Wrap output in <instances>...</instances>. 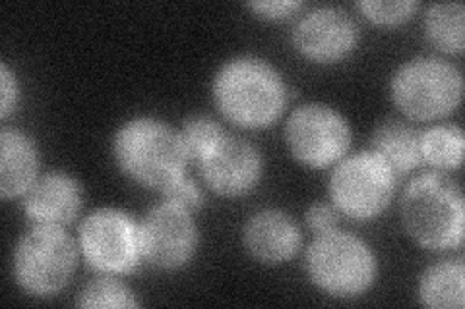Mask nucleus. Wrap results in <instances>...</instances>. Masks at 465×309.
I'll list each match as a JSON object with an SVG mask.
<instances>
[{"label": "nucleus", "instance_id": "obj_1", "mask_svg": "<svg viewBox=\"0 0 465 309\" xmlns=\"http://www.w3.org/2000/svg\"><path fill=\"white\" fill-rule=\"evenodd\" d=\"M212 93L225 119L246 130L272 126L287 105V87L280 70L258 56L227 61L215 73Z\"/></svg>", "mask_w": 465, "mask_h": 309}, {"label": "nucleus", "instance_id": "obj_2", "mask_svg": "<svg viewBox=\"0 0 465 309\" xmlns=\"http://www.w3.org/2000/svg\"><path fill=\"white\" fill-rule=\"evenodd\" d=\"M400 215L405 232L420 247L448 252L463 244V191L454 179L442 172L420 174L407 184Z\"/></svg>", "mask_w": 465, "mask_h": 309}, {"label": "nucleus", "instance_id": "obj_3", "mask_svg": "<svg viewBox=\"0 0 465 309\" xmlns=\"http://www.w3.org/2000/svg\"><path fill=\"white\" fill-rule=\"evenodd\" d=\"M113 155L126 176L159 194L181 179L188 163L179 130L153 116H136L116 130Z\"/></svg>", "mask_w": 465, "mask_h": 309}, {"label": "nucleus", "instance_id": "obj_4", "mask_svg": "<svg viewBox=\"0 0 465 309\" xmlns=\"http://www.w3.org/2000/svg\"><path fill=\"white\" fill-rule=\"evenodd\" d=\"M304 269L311 283L328 296L353 300L374 285L378 261L365 240L336 228L316 234L304 254Z\"/></svg>", "mask_w": 465, "mask_h": 309}, {"label": "nucleus", "instance_id": "obj_5", "mask_svg": "<svg viewBox=\"0 0 465 309\" xmlns=\"http://www.w3.org/2000/svg\"><path fill=\"white\" fill-rule=\"evenodd\" d=\"M390 93L411 121L427 122L454 112L463 97L461 72L439 56H417L391 76Z\"/></svg>", "mask_w": 465, "mask_h": 309}, {"label": "nucleus", "instance_id": "obj_6", "mask_svg": "<svg viewBox=\"0 0 465 309\" xmlns=\"http://www.w3.org/2000/svg\"><path fill=\"white\" fill-rule=\"evenodd\" d=\"M78 267V247L61 227L35 225L18 240L12 273L18 286L34 298H53L72 281Z\"/></svg>", "mask_w": 465, "mask_h": 309}, {"label": "nucleus", "instance_id": "obj_7", "mask_svg": "<svg viewBox=\"0 0 465 309\" xmlns=\"http://www.w3.org/2000/svg\"><path fill=\"white\" fill-rule=\"evenodd\" d=\"M398 174L372 151L343 157L330 176V198L343 217L372 220L394 199Z\"/></svg>", "mask_w": 465, "mask_h": 309}, {"label": "nucleus", "instance_id": "obj_8", "mask_svg": "<svg viewBox=\"0 0 465 309\" xmlns=\"http://www.w3.org/2000/svg\"><path fill=\"white\" fill-rule=\"evenodd\" d=\"M78 244L85 261L104 275H128L143 257L140 225L121 209L104 208L87 215Z\"/></svg>", "mask_w": 465, "mask_h": 309}, {"label": "nucleus", "instance_id": "obj_9", "mask_svg": "<svg viewBox=\"0 0 465 309\" xmlns=\"http://www.w3.org/2000/svg\"><path fill=\"white\" fill-rule=\"evenodd\" d=\"M285 143L299 163L324 169L341 160L351 145V128L341 112L322 102H309L291 112Z\"/></svg>", "mask_w": 465, "mask_h": 309}, {"label": "nucleus", "instance_id": "obj_10", "mask_svg": "<svg viewBox=\"0 0 465 309\" xmlns=\"http://www.w3.org/2000/svg\"><path fill=\"white\" fill-rule=\"evenodd\" d=\"M142 256L162 271H179L193 261L198 249V227L193 213L163 201L143 217L140 225Z\"/></svg>", "mask_w": 465, "mask_h": 309}, {"label": "nucleus", "instance_id": "obj_11", "mask_svg": "<svg viewBox=\"0 0 465 309\" xmlns=\"http://www.w3.org/2000/svg\"><path fill=\"white\" fill-rule=\"evenodd\" d=\"M196 167L200 169L203 184L223 198L249 194L264 172L256 145L232 134H225Z\"/></svg>", "mask_w": 465, "mask_h": 309}, {"label": "nucleus", "instance_id": "obj_12", "mask_svg": "<svg viewBox=\"0 0 465 309\" xmlns=\"http://www.w3.org/2000/svg\"><path fill=\"white\" fill-rule=\"evenodd\" d=\"M293 43L311 63L331 64L355 51L359 25L338 6H320L297 22Z\"/></svg>", "mask_w": 465, "mask_h": 309}, {"label": "nucleus", "instance_id": "obj_13", "mask_svg": "<svg viewBox=\"0 0 465 309\" xmlns=\"http://www.w3.org/2000/svg\"><path fill=\"white\" fill-rule=\"evenodd\" d=\"M84 203L82 184L66 172L39 176L24 194V211L34 225L66 227L74 220Z\"/></svg>", "mask_w": 465, "mask_h": 309}, {"label": "nucleus", "instance_id": "obj_14", "mask_svg": "<svg viewBox=\"0 0 465 309\" xmlns=\"http://www.w3.org/2000/svg\"><path fill=\"white\" fill-rule=\"evenodd\" d=\"M301 240L295 220L280 209L256 211L242 228L246 252L264 265H280L293 259Z\"/></svg>", "mask_w": 465, "mask_h": 309}, {"label": "nucleus", "instance_id": "obj_15", "mask_svg": "<svg viewBox=\"0 0 465 309\" xmlns=\"http://www.w3.org/2000/svg\"><path fill=\"white\" fill-rule=\"evenodd\" d=\"M39 179V151L35 141L16 128L0 131V196L20 198Z\"/></svg>", "mask_w": 465, "mask_h": 309}, {"label": "nucleus", "instance_id": "obj_16", "mask_svg": "<svg viewBox=\"0 0 465 309\" xmlns=\"http://www.w3.org/2000/svg\"><path fill=\"white\" fill-rule=\"evenodd\" d=\"M371 151L400 176L410 174L420 160V131L398 119L378 124L371 136Z\"/></svg>", "mask_w": 465, "mask_h": 309}, {"label": "nucleus", "instance_id": "obj_17", "mask_svg": "<svg viewBox=\"0 0 465 309\" xmlns=\"http://www.w3.org/2000/svg\"><path fill=\"white\" fill-rule=\"evenodd\" d=\"M463 259H444L420 275L419 298L432 309H461L465 304Z\"/></svg>", "mask_w": 465, "mask_h": 309}, {"label": "nucleus", "instance_id": "obj_18", "mask_svg": "<svg viewBox=\"0 0 465 309\" xmlns=\"http://www.w3.org/2000/svg\"><path fill=\"white\" fill-rule=\"evenodd\" d=\"M463 130L439 124L420 131V160L434 170H456L463 163Z\"/></svg>", "mask_w": 465, "mask_h": 309}, {"label": "nucleus", "instance_id": "obj_19", "mask_svg": "<svg viewBox=\"0 0 465 309\" xmlns=\"http://www.w3.org/2000/svg\"><path fill=\"white\" fill-rule=\"evenodd\" d=\"M465 6L461 3H439L425 14V32L436 49L460 54L465 47Z\"/></svg>", "mask_w": 465, "mask_h": 309}, {"label": "nucleus", "instance_id": "obj_20", "mask_svg": "<svg viewBox=\"0 0 465 309\" xmlns=\"http://www.w3.org/2000/svg\"><path fill=\"white\" fill-rule=\"evenodd\" d=\"M225 134L227 131L222 128V124L206 114L191 116V119H186L183 122L179 130L186 157L194 165H198L200 160L206 157L217 143H220V140Z\"/></svg>", "mask_w": 465, "mask_h": 309}, {"label": "nucleus", "instance_id": "obj_21", "mask_svg": "<svg viewBox=\"0 0 465 309\" xmlns=\"http://www.w3.org/2000/svg\"><path fill=\"white\" fill-rule=\"evenodd\" d=\"M78 307H138L134 292L113 275L87 283L76 300Z\"/></svg>", "mask_w": 465, "mask_h": 309}, {"label": "nucleus", "instance_id": "obj_22", "mask_svg": "<svg viewBox=\"0 0 465 309\" xmlns=\"http://www.w3.org/2000/svg\"><path fill=\"white\" fill-rule=\"evenodd\" d=\"M357 8L378 25H398L413 16L417 3L413 0H390V3L386 0H362Z\"/></svg>", "mask_w": 465, "mask_h": 309}, {"label": "nucleus", "instance_id": "obj_23", "mask_svg": "<svg viewBox=\"0 0 465 309\" xmlns=\"http://www.w3.org/2000/svg\"><path fill=\"white\" fill-rule=\"evenodd\" d=\"M163 201L179 205V208L186 211H196L203 205V191L202 188L188 176H181V179L174 180L171 186H167L163 191Z\"/></svg>", "mask_w": 465, "mask_h": 309}, {"label": "nucleus", "instance_id": "obj_24", "mask_svg": "<svg viewBox=\"0 0 465 309\" xmlns=\"http://www.w3.org/2000/svg\"><path fill=\"white\" fill-rule=\"evenodd\" d=\"M246 6L262 18L278 22L293 18L295 14L301 12L302 3H299V0H258V3H249Z\"/></svg>", "mask_w": 465, "mask_h": 309}, {"label": "nucleus", "instance_id": "obj_25", "mask_svg": "<svg viewBox=\"0 0 465 309\" xmlns=\"http://www.w3.org/2000/svg\"><path fill=\"white\" fill-rule=\"evenodd\" d=\"M304 223L314 234L336 230L340 223V211L330 203H312L304 215Z\"/></svg>", "mask_w": 465, "mask_h": 309}, {"label": "nucleus", "instance_id": "obj_26", "mask_svg": "<svg viewBox=\"0 0 465 309\" xmlns=\"http://www.w3.org/2000/svg\"><path fill=\"white\" fill-rule=\"evenodd\" d=\"M0 116L6 121L20 102V83L6 63L0 64Z\"/></svg>", "mask_w": 465, "mask_h": 309}]
</instances>
